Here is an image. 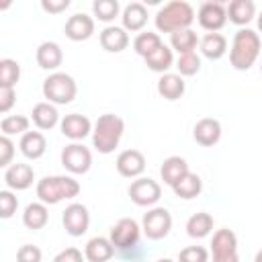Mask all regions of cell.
Instances as JSON below:
<instances>
[{"label": "cell", "mask_w": 262, "mask_h": 262, "mask_svg": "<svg viewBox=\"0 0 262 262\" xmlns=\"http://www.w3.org/2000/svg\"><path fill=\"white\" fill-rule=\"evenodd\" d=\"M16 207H18L16 194L10 192V190H0V217L10 219L16 213Z\"/></svg>", "instance_id": "74e56055"}, {"label": "cell", "mask_w": 262, "mask_h": 262, "mask_svg": "<svg viewBox=\"0 0 262 262\" xmlns=\"http://www.w3.org/2000/svg\"><path fill=\"white\" fill-rule=\"evenodd\" d=\"M139 235H141L139 223L135 219H131V217H123V219H119L111 227L108 239L113 242V246L117 250H129V248H135L137 246Z\"/></svg>", "instance_id": "ba28073f"}, {"label": "cell", "mask_w": 262, "mask_h": 262, "mask_svg": "<svg viewBox=\"0 0 262 262\" xmlns=\"http://www.w3.org/2000/svg\"><path fill=\"white\" fill-rule=\"evenodd\" d=\"M172 229V215L166 207H154L143 215L141 231L147 239H164Z\"/></svg>", "instance_id": "8992f818"}, {"label": "cell", "mask_w": 262, "mask_h": 262, "mask_svg": "<svg viewBox=\"0 0 262 262\" xmlns=\"http://www.w3.org/2000/svg\"><path fill=\"white\" fill-rule=\"evenodd\" d=\"M129 196L137 207H151L162 196V186L154 178H137L129 186Z\"/></svg>", "instance_id": "30bf717a"}, {"label": "cell", "mask_w": 262, "mask_h": 262, "mask_svg": "<svg viewBox=\"0 0 262 262\" xmlns=\"http://www.w3.org/2000/svg\"><path fill=\"white\" fill-rule=\"evenodd\" d=\"M78 94L76 80L70 74L53 72L43 80V96L51 104H70Z\"/></svg>", "instance_id": "5b68a950"}, {"label": "cell", "mask_w": 262, "mask_h": 262, "mask_svg": "<svg viewBox=\"0 0 262 262\" xmlns=\"http://www.w3.org/2000/svg\"><path fill=\"white\" fill-rule=\"evenodd\" d=\"M254 16H256V6L252 0H231L227 4V18L237 27L248 25Z\"/></svg>", "instance_id": "484cf974"}, {"label": "cell", "mask_w": 262, "mask_h": 262, "mask_svg": "<svg viewBox=\"0 0 262 262\" xmlns=\"http://www.w3.org/2000/svg\"><path fill=\"white\" fill-rule=\"evenodd\" d=\"M188 172H190V170H188V164H186V160L180 158V156H170V158H166L164 164H162V168H160V176H162L164 184H168V186H174V184H176L180 178H184Z\"/></svg>", "instance_id": "7402d4cb"}, {"label": "cell", "mask_w": 262, "mask_h": 262, "mask_svg": "<svg viewBox=\"0 0 262 262\" xmlns=\"http://www.w3.org/2000/svg\"><path fill=\"white\" fill-rule=\"evenodd\" d=\"M258 31H260L258 35H262V12L258 14Z\"/></svg>", "instance_id": "f6af8a7d"}, {"label": "cell", "mask_w": 262, "mask_h": 262, "mask_svg": "<svg viewBox=\"0 0 262 262\" xmlns=\"http://www.w3.org/2000/svg\"><path fill=\"white\" fill-rule=\"evenodd\" d=\"M117 172L125 178H139L145 170V158L139 149H125L117 156Z\"/></svg>", "instance_id": "4fadbf2b"}, {"label": "cell", "mask_w": 262, "mask_h": 262, "mask_svg": "<svg viewBox=\"0 0 262 262\" xmlns=\"http://www.w3.org/2000/svg\"><path fill=\"white\" fill-rule=\"evenodd\" d=\"M160 45H162L160 35H158V33H151V31H143V33H139V35L133 39V49H135V53L141 55L143 59H145L147 55H151Z\"/></svg>", "instance_id": "d6a6232c"}, {"label": "cell", "mask_w": 262, "mask_h": 262, "mask_svg": "<svg viewBox=\"0 0 262 262\" xmlns=\"http://www.w3.org/2000/svg\"><path fill=\"white\" fill-rule=\"evenodd\" d=\"M29 119L25 115H8L0 121V131L2 135L10 137V135H25L29 133Z\"/></svg>", "instance_id": "836d02e7"}, {"label": "cell", "mask_w": 262, "mask_h": 262, "mask_svg": "<svg viewBox=\"0 0 262 262\" xmlns=\"http://www.w3.org/2000/svg\"><path fill=\"white\" fill-rule=\"evenodd\" d=\"M184 80L178 74H162L158 80V94L166 100H178L184 94Z\"/></svg>", "instance_id": "cb8c5ba5"}, {"label": "cell", "mask_w": 262, "mask_h": 262, "mask_svg": "<svg viewBox=\"0 0 262 262\" xmlns=\"http://www.w3.org/2000/svg\"><path fill=\"white\" fill-rule=\"evenodd\" d=\"M196 18H199V25L205 31L217 33L227 23V8L221 2H203L201 8H199Z\"/></svg>", "instance_id": "7c38bea8"}, {"label": "cell", "mask_w": 262, "mask_h": 262, "mask_svg": "<svg viewBox=\"0 0 262 262\" xmlns=\"http://www.w3.org/2000/svg\"><path fill=\"white\" fill-rule=\"evenodd\" d=\"M156 262H174V260H170V258H160V260H156Z\"/></svg>", "instance_id": "7dc6e473"}, {"label": "cell", "mask_w": 262, "mask_h": 262, "mask_svg": "<svg viewBox=\"0 0 262 262\" xmlns=\"http://www.w3.org/2000/svg\"><path fill=\"white\" fill-rule=\"evenodd\" d=\"M121 20H123V29L125 31L137 33L147 25V8L141 2H131V4H127L123 8Z\"/></svg>", "instance_id": "44dd1931"}, {"label": "cell", "mask_w": 262, "mask_h": 262, "mask_svg": "<svg viewBox=\"0 0 262 262\" xmlns=\"http://www.w3.org/2000/svg\"><path fill=\"white\" fill-rule=\"evenodd\" d=\"M192 137L199 145L203 147H213L219 139H221V123L217 119H201L194 129H192Z\"/></svg>", "instance_id": "e0dca14e"}, {"label": "cell", "mask_w": 262, "mask_h": 262, "mask_svg": "<svg viewBox=\"0 0 262 262\" xmlns=\"http://www.w3.org/2000/svg\"><path fill=\"white\" fill-rule=\"evenodd\" d=\"M37 63H39V68H43V70H47V72H53V70H57L59 66H61V61H63V51H61V47L57 45V43H53V41H43L39 47H37Z\"/></svg>", "instance_id": "ffe728a7"}, {"label": "cell", "mask_w": 262, "mask_h": 262, "mask_svg": "<svg viewBox=\"0 0 262 262\" xmlns=\"http://www.w3.org/2000/svg\"><path fill=\"white\" fill-rule=\"evenodd\" d=\"M213 229V217L205 211L201 213H194L188 221H186V233L194 239H201V237H207Z\"/></svg>", "instance_id": "4dcf8cb0"}, {"label": "cell", "mask_w": 262, "mask_h": 262, "mask_svg": "<svg viewBox=\"0 0 262 262\" xmlns=\"http://www.w3.org/2000/svg\"><path fill=\"white\" fill-rule=\"evenodd\" d=\"M35 180V170L29 164H10L4 172V182L10 190H27Z\"/></svg>", "instance_id": "2e32d148"}, {"label": "cell", "mask_w": 262, "mask_h": 262, "mask_svg": "<svg viewBox=\"0 0 262 262\" xmlns=\"http://www.w3.org/2000/svg\"><path fill=\"white\" fill-rule=\"evenodd\" d=\"M63 31H66V37L72 41H86L94 33V18L84 12H76L66 20Z\"/></svg>", "instance_id": "9a60e30c"}, {"label": "cell", "mask_w": 262, "mask_h": 262, "mask_svg": "<svg viewBox=\"0 0 262 262\" xmlns=\"http://www.w3.org/2000/svg\"><path fill=\"white\" fill-rule=\"evenodd\" d=\"M47 221H49V211H47L45 203L39 201V203H29L27 205V209L23 213V223H25L27 229H33V231L43 229L47 225Z\"/></svg>", "instance_id": "4316f807"}, {"label": "cell", "mask_w": 262, "mask_h": 262, "mask_svg": "<svg viewBox=\"0 0 262 262\" xmlns=\"http://www.w3.org/2000/svg\"><path fill=\"white\" fill-rule=\"evenodd\" d=\"M70 6V0H43L41 2V8L49 14H57V12H63L66 8Z\"/></svg>", "instance_id": "ee69618b"}, {"label": "cell", "mask_w": 262, "mask_h": 262, "mask_svg": "<svg viewBox=\"0 0 262 262\" xmlns=\"http://www.w3.org/2000/svg\"><path fill=\"white\" fill-rule=\"evenodd\" d=\"M260 47H262V41H260V35L256 31L239 29L233 35V43H231V49H229L231 66L239 72L250 70L256 63L258 55H260Z\"/></svg>", "instance_id": "6da1fadb"}, {"label": "cell", "mask_w": 262, "mask_h": 262, "mask_svg": "<svg viewBox=\"0 0 262 262\" xmlns=\"http://www.w3.org/2000/svg\"><path fill=\"white\" fill-rule=\"evenodd\" d=\"M53 262H84V256L78 248H66L53 258Z\"/></svg>", "instance_id": "7bdbcfd3"}, {"label": "cell", "mask_w": 262, "mask_h": 262, "mask_svg": "<svg viewBox=\"0 0 262 262\" xmlns=\"http://www.w3.org/2000/svg\"><path fill=\"white\" fill-rule=\"evenodd\" d=\"M61 166L72 174H86L92 166V154L82 143H70L61 149Z\"/></svg>", "instance_id": "9c48e42d"}, {"label": "cell", "mask_w": 262, "mask_h": 262, "mask_svg": "<svg viewBox=\"0 0 262 262\" xmlns=\"http://www.w3.org/2000/svg\"><path fill=\"white\" fill-rule=\"evenodd\" d=\"M98 39H100V47L108 53H121L129 45V35L123 27H104Z\"/></svg>", "instance_id": "ac0fdd59"}, {"label": "cell", "mask_w": 262, "mask_h": 262, "mask_svg": "<svg viewBox=\"0 0 262 262\" xmlns=\"http://www.w3.org/2000/svg\"><path fill=\"white\" fill-rule=\"evenodd\" d=\"M20 78V66L14 59H0V88H14Z\"/></svg>", "instance_id": "e575fe53"}, {"label": "cell", "mask_w": 262, "mask_h": 262, "mask_svg": "<svg viewBox=\"0 0 262 262\" xmlns=\"http://www.w3.org/2000/svg\"><path fill=\"white\" fill-rule=\"evenodd\" d=\"M61 223L66 227V231L72 237H80L88 231L90 225V213L82 203H72L66 207V211L61 213Z\"/></svg>", "instance_id": "8fae6325"}, {"label": "cell", "mask_w": 262, "mask_h": 262, "mask_svg": "<svg viewBox=\"0 0 262 262\" xmlns=\"http://www.w3.org/2000/svg\"><path fill=\"white\" fill-rule=\"evenodd\" d=\"M59 129H61V135L72 139V141H80L84 139L86 135L92 133V123L86 115H80V113H72V115H66L59 123Z\"/></svg>", "instance_id": "5bb4252c"}, {"label": "cell", "mask_w": 262, "mask_h": 262, "mask_svg": "<svg viewBox=\"0 0 262 262\" xmlns=\"http://www.w3.org/2000/svg\"><path fill=\"white\" fill-rule=\"evenodd\" d=\"M41 258H43L41 250L33 244H25L16 252V262H41Z\"/></svg>", "instance_id": "ab89813d"}, {"label": "cell", "mask_w": 262, "mask_h": 262, "mask_svg": "<svg viewBox=\"0 0 262 262\" xmlns=\"http://www.w3.org/2000/svg\"><path fill=\"white\" fill-rule=\"evenodd\" d=\"M18 147H20V154H23L25 158H29V160H39V158H43V154H45V149H47V139H45V135L39 133V131H29V133H25V135L20 137Z\"/></svg>", "instance_id": "603a6c76"}, {"label": "cell", "mask_w": 262, "mask_h": 262, "mask_svg": "<svg viewBox=\"0 0 262 262\" xmlns=\"http://www.w3.org/2000/svg\"><path fill=\"white\" fill-rule=\"evenodd\" d=\"M16 102L14 88H0V113H8Z\"/></svg>", "instance_id": "b9f144b4"}, {"label": "cell", "mask_w": 262, "mask_h": 262, "mask_svg": "<svg viewBox=\"0 0 262 262\" xmlns=\"http://www.w3.org/2000/svg\"><path fill=\"white\" fill-rule=\"evenodd\" d=\"M80 194V182L72 176H45L37 182V196L45 205H57L61 201Z\"/></svg>", "instance_id": "277c9868"}, {"label": "cell", "mask_w": 262, "mask_h": 262, "mask_svg": "<svg viewBox=\"0 0 262 262\" xmlns=\"http://www.w3.org/2000/svg\"><path fill=\"white\" fill-rule=\"evenodd\" d=\"M211 252H213V262H239L237 256V235L223 227L213 233L211 242Z\"/></svg>", "instance_id": "52a82bcc"}, {"label": "cell", "mask_w": 262, "mask_h": 262, "mask_svg": "<svg viewBox=\"0 0 262 262\" xmlns=\"http://www.w3.org/2000/svg\"><path fill=\"white\" fill-rule=\"evenodd\" d=\"M12 158H14V143H12L10 137L2 135L0 137V166L2 168H8L10 162H12Z\"/></svg>", "instance_id": "60d3db41"}, {"label": "cell", "mask_w": 262, "mask_h": 262, "mask_svg": "<svg viewBox=\"0 0 262 262\" xmlns=\"http://www.w3.org/2000/svg\"><path fill=\"white\" fill-rule=\"evenodd\" d=\"M172 190H174V194H176L178 199L190 201V199H194V196L201 194V190H203V180H201L199 174L188 172L184 178H180V180L172 186Z\"/></svg>", "instance_id": "f1b7e54d"}, {"label": "cell", "mask_w": 262, "mask_h": 262, "mask_svg": "<svg viewBox=\"0 0 262 262\" xmlns=\"http://www.w3.org/2000/svg\"><path fill=\"white\" fill-rule=\"evenodd\" d=\"M254 262H262V250H258V252H256V256H254Z\"/></svg>", "instance_id": "bcb514c9"}, {"label": "cell", "mask_w": 262, "mask_h": 262, "mask_svg": "<svg viewBox=\"0 0 262 262\" xmlns=\"http://www.w3.org/2000/svg\"><path fill=\"white\" fill-rule=\"evenodd\" d=\"M260 72H262V63H260Z\"/></svg>", "instance_id": "c3c4849f"}, {"label": "cell", "mask_w": 262, "mask_h": 262, "mask_svg": "<svg viewBox=\"0 0 262 262\" xmlns=\"http://www.w3.org/2000/svg\"><path fill=\"white\" fill-rule=\"evenodd\" d=\"M196 43H201V41H199V37L192 29H184V31H178V33L170 35V45H172L174 51H178V55L192 53L196 49Z\"/></svg>", "instance_id": "1f68e13d"}, {"label": "cell", "mask_w": 262, "mask_h": 262, "mask_svg": "<svg viewBox=\"0 0 262 262\" xmlns=\"http://www.w3.org/2000/svg\"><path fill=\"white\" fill-rule=\"evenodd\" d=\"M115 250L117 248L113 246V242L108 237L96 235V237L88 239V244L84 248V258L88 262H108L115 256Z\"/></svg>", "instance_id": "d6986e66"}, {"label": "cell", "mask_w": 262, "mask_h": 262, "mask_svg": "<svg viewBox=\"0 0 262 262\" xmlns=\"http://www.w3.org/2000/svg\"><path fill=\"white\" fill-rule=\"evenodd\" d=\"M199 45H201V53L207 59H221L227 51V39L221 33H207Z\"/></svg>", "instance_id": "83f0119b"}, {"label": "cell", "mask_w": 262, "mask_h": 262, "mask_svg": "<svg viewBox=\"0 0 262 262\" xmlns=\"http://www.w3.org/2000/svg\"><path fill=\"white\" fill-rule=\"evenodd\" d=\"M31 119H33V123L39 127V129H53L57 123H61L59 121V113H57V108H55V104H51V102H37L35 106H33V113H31Z\"/></svg>", "instance_id": "d4e9b609"}, {"label": "cell", "mask_w": 262, "mask_h": 262, "mask_svg": "<svg viewBox=\"0 0 262 262\" xmlns=\"http://www.w3.org/2000/svg\"><path fill=\"white\" fill-rule=\"evenodd\" d=\"M119 10H121V6H119L117 0H96V2L92 4L94 16H96L98 20H102V23L115 20V18L119 16Z\"/></svg>", "instance_id": "d590c367"}, {"label": "cell", "mask_w": 262, "mask_h": 262, "mask_svg": "<svg viewBox=\"0 0 262 262\" xmlns=\"http://www.w3.org/2000/svg\"><path fill=\"white\" fill-rule=\"evenodd\" d=\"M176 70H178V76H194V74H199V70H201V57L196 55V51L178 55Z\"/></svg>", "instance_id": "8d00e7d4"}, {"label": "cell", "mask_w": 262, "mask_h": 262, "mask_svg": "<svg viewBox=\"0 0 262 262\" xmlns=\"http://www.w3.org/2000/svg\"><path fill=\"white\" fill-rule=\"evenodd\" d=\"M145 66L151 70V72H158V74H166L172 66H174V55H172V49L168 45H160L151 55L145 57Z\"/></svg>", "instance_id": "f546056e"}, {"label": "cell", "mask_w": 262, "mask_h": 262, "mask_svg": "<svg viewBox=\"0 0 262 262\" xmlns=\"http://www.w3.org/2000/svg\"><path fill=\"white\" fill-rule=\"evenodd\" d=\"M178 262H209V252L203 246H188L180 250Z\"/></svg>", "instance_id": "f35d334b"}, {"label": "cell", "mask_w": 262, "mask_h": 262, "mask_svg": "<svg viewBox=\"0 0 262 262\" xmlns=\"http://www.w3.org/2000/svg\"><path fill=\"white\" fill-rule=\"evenodd\" d=\"M156 29L160 33H178L184 29H190V25L194 23V10L188 2L184 0H172L168 4H164L158 12H156Z\"/></svg>", "instance_id": "7a4b0ae2"}, {"label": "cell", "mask_w": 262, "mask_h": 262, "mask_svg": "<svg viewBox=\"0 0 262 262\" xmlns=\"http://www.w3.org/2000/svg\"><path fill=\"white\" fill-rule=\"evenodd\" d=\"M125 131V123L119 115H100L92 127V145L98 154H113Z\"/></svg>", "instance_id": "3957f363"}]
</instances>
